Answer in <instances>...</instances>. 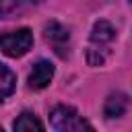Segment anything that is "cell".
Here are the masks:
<instances>
[{
  "instance_id": "cell-8",
  "label": "cell",
  "mask_w": 132,
  "mask_h": 132,
  "mask_svg": "<svg viewBox=\"0 0 132 132\" xmlns=\"http://www.w3.org/2000/svg\"><path fill=\"white\" fill-rule=\"evenodd\" d=\"M14 85H16L14 72L0 62V101H4V99L14 91Z\"/></svg>"
},
{
  "instance_id": "cell-2",
  "label": "cell",
  "mask_w": 132,
  "mask_h": 132,
  "mask_svg": "<svg viewBox=\"0 0 132 132\" xmlns=\"http://www.w3.org/2000/svg\"><path fill=\"white\" fill-rule=\"evenodd\" d=\"M50 122L60 132H78V130H93V126L78 116V111L70 105H58L50 113Z\"/></svg>"
},
{
  "instance_id": "cell-4",
  "label": "cell",
  "mask_w": 132,
  "mask_h": 132,
  "mask_svg": "<svg viewBox=\"0 0 132 132\" xmlns=\"http://www.w3.org/2000/svg\"><path fill=\"white\" fill-rule=\"evenodd\" d=\"M45 41L54 47V52L60 58L68 56V43H70V33L64 25H60L58 21H50L45 25Z\"/></svg>"
},
{
  "instance_id": "cell-9",
  "label": "cell",
  "mask_w": 132,
  "mask_h": 132,
  "mask_svg": "<svg viewBox=\"0 0 132 132\" xmlns=\"http://www.w3.org/2000/svg\"><path fill=\"white\" fill-rule=\"evenodd\" d=\"M14 130H43V124L35 118V113L31 111H23L14 122H12Z\"/></svg>"
},
{
  "instance_id": "cell-10",
  "label": "cell",
  "mask_w": 132,
  "mask_h": 132,
  "mask_svg": "<svg viewBox=\"0 0 132 132\" xmlns=\"http://www.w3.org/2000/svg\"><path fill=\"white\" fill-rule=\"evenodd\" d=\"M0 132H2V126H0Z\"/></svg>"
},
{
  "instance_id": "cell-7",
  "label": "cell",
  "mask_w": 132,
  "mask_h": 132,
  "mask_svg": "<svg viewBox=\"0 0 132 132\" xmlns=\"http://www.w3.org/2000/svg\"><path fill=\"white\" fill-rule=\"evenodd\" d=\"M41 0H0V19H12L14 14H21L33 4H39Z\"/></svg>"
},
{
  "instance_id": "cell-5",
  "label": "cell",
  "mask_w": 132,
  "mask_h": 132,
  "mask_svg": "<svg viewBox=\"0 0 132 132\" xmlns=\"http://www.w3.org/2000/svg\"><path fill=\"white\" fill-rule=\"evenodd\" d=\"M52 78H54V66H52V62L39 60V62L33 64V68L29 72V78H27V85L33 91H39V89H45L52 82Z\"/></svg>"
},
{
  "instance_id": "cell-1",
  "label": "cell",
  "mask_w": 132,
  "mask_h": 132,
  "mask_svg": "<svg viewBox=\"0 0 132 132\" xmlns=\"http://www.w3.org/2000/svg\"><path fill=\"white\" fill-rule=\"evenodd\" d=\"M116 39V29L109 21H97L91 31V41L87 47V60L91 66H101L109 56V47Z\"/></svg>"
},
{
  "instance_id": "cell-3",
  "label": "cell",
  "mask_w": 132,
  "mask_h": 132,
  "mask_svg": "<svg viewBox=\"0 0 132 132\" xmlns=\"http://www.w3.org/2000/svg\"><path fill=\"white\" fill-rule=\"evenodd\" d=\"M33 45V33L29 29H16L8 33H0V50L8 58H21L25 56Z\"/></svg>"
},
{
  "instance_id": "cell-6",
  "label": "cell",
  "mask_w": 132,
  "mask_h": 132,
  "mask_svg": "<svg viewBox=\"0 0 132 132\" xmlns=\"http://www.w3.org/2000/svg\"><path fill=\"white\" fill-rule=\"evenodd\" d=\"M126 111H128V97L124 93H111L105 99V105H103L105 118H122Z\"/></svg>"
}]
</instances>
